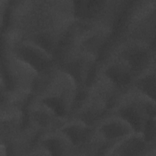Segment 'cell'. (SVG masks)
Masks as SVG:
<instances>
[{
	"label": "cell",
	"mask_w": 156,
	"mask_h": 156,
	"mask_svg": "<svg viewBox=\"0 0 156 156\" xmlns=\"http://www.w3.org/2000/svg\"><path fill=\"white\" fill-rule=\"evenodd\" d=\"M78 90L73 77L57 66L49 73L39 75L33 94L66 120L72 115Z\"/></svg>",
	"instance_id": "cell-1"
},
{
	"label": "cell",
	"mask_w": 156,
	"mask_h": 156,
	"mask_svg": "<svg viewBox=\"0 0 156 156\" xmlns=\"http://www.w3.org/2000/svg\"><path fill=\"white\" fill-rule=\"evenodd\" d=\"M111 113L127 121L135 132L143 133L147 123L155 119V101L131 87L122 93Z\"/></svg>",
	"instance_id": "cell-2"
},
{
	"label": "cell",
	"mask_w": 156,
	"mask_h": 156,
	"mask_svg": "<svg viewBox=\"0 0 156 156\" xmlns=\"http://www.w3.org/2000/svg\"><path fill=\"white\" fill-rule=\"evenodd\" d=\"M4 92L23 90L32 93L39 74L30 65L5 49L2 57ZM33 94V93H32Z\"/></svg>",
	"instance_id": "cell-3"
},
{
	"label": "cell",
	"mask_w": 156,
	"mask_h": 156,
	"mask_svg": "<svg viewBox=\"0 0 156 156\" xmlns=\"http://www.w3.org/2000/svg\"><path fill=\"white\" fill-rule=\"evenodd\" d=\"M59 68L71 75L79 88H88L98 75L97 58L91 54L73 48L60 59Z\"/></svg>",
	"instance_id": "cell-4"
},
{
	"label": "cell",
	"mask_w": 156,
	"mask_h": 156,
	"mask_svg": "<svg viewBox=\"0 0 156 156\" xmlns=\"http://www.w3.org/2000/svg\"><path fill=\"white\" fill-rule=\"evenodd\" d=\"M5 49L30 65L39 75L49 73L58 66L52 54L24 35Z\"/></svg>",
	"instance_id": "cell-5"
},
{
	"label": "cell",
	"mask_w": 156,
	"mask_h": 156,
	"mask_svg": "<svg viewBox=\"0 0 156 156\" xmlns=\"http://www.w3.org/2000/svg\"><path fill=\"white\" fill-rule=\"evenodd\" d=\"M113 54L129 65L135 77L155 64V51L151 44L137 38H129L121 42Z\"/></svg>",
	"instance_id": "cell-6"
},
{
	"label": "cell",
	"mask_w": 156,
	"mask_h": 156,
	"mask_svg": "<svg viewBox=\"0 0 156 156\" xmlns=\"http://www.w3.org/2000/svg\"><path fill=\"white\" fill-rule=\"evenodd\" d=\"M135 132L132 126L121 116L110 113L94 127L95 139L100 151L106 152L118 141Z\"/></svg>",
	"instance_id": "cell-7"
},
{
	"label": "cell",
	"mask_w": 156,
	"mask_h": 156,
	"mask_svg": "<svg viewBox=\"0 0 156 156\" xmlns=\"http://www.w3.org/2000/svg\"><path fill=\"white\" fill-rule=\"evenodd\" d=\"M25 111L30 127L41 133L59 129L66 121L34 96L27 104Z\"/></svg>",
	"instance_id": "cell-8"
},
{
	"label": "cell",
	"mask_w": 156,
	"mask_h": 156,
	"mask_svg": "<svg viewBox=\"0 0 156 156\" xmlns=\"http://www.w3.org/2000/svg\"><path fill=\"white\" fill-rule=\"evenodd\" d=\"M59 129L71 143L74 152H96L94 127L76 118L71 117L63 122Z\"/></svg>",
	"instance_id": "cell-9"
},
{
	"label": "cell",
	"mask_w": 156,
	"mask_h": 156,
	"mask_svg": "<svg viewBox=\"0 0 156 156\" xmlns=\"http://www.w3.org/2000/svg\"><path fill=\"white\" fill-rule=\"evenodd\" d=\"M111 34L112 29L107 23H99L88 26L85 30L78 33L76 48L98 58L99 52Z\"/></svg>",
	"instance_id": "cell-10"
},
{
	"label": "cell",
	"mask_w": 156,
	"mask_h": 156,
	"mask_svg": "<svg viewBox=\"0 0 156 156\" xmlns=\"http://www.w3.org/2000/svg\"><path fill=\"white\" fill-rule=\"evenodd\" d=\"M99 73L107 77L122 92L132 87L135 77L129 65L113 54L99 66Z\"/></svg>",
	"instance_id": "cell-11"
},
{
	"label": "cell",
	"mask_w": 156,
	"mask_h": 156,
	"mask_svg": "<svg viewBox=\"0 0 156 156\" xmlns=\"http://www.w3.org/2000/svg\"><path fill=\"white\" fill-rule=\"evenodd\" d=\"M110 113V110L104 102L90 96L87 91L86 96L76 104L71 117L94 127Z\"/></svg>",
	"instance_id": "cell-12"
},
{
	"label": "cell",
	"mask_w": 156,
	"mask_h": 156,
	"mask_svg": "<svg viewBox=\"0 0 156 156\" xmlns=\"http://www.w3.org/2000/svg\"><path fill=\"white\" fill-rule=\"evenodd\" d=\"M155 151V144L149 143L143 133L134 132L115 143L106 155H141Z\"/></svg>",
	"instance_id": "cell-13"
},
{
	"label": "cell",
	"mask_w": 156,
	"mask_h": 156,
	"mask_svg": "<svg viewBox=\"0 0 156 156\" xmlns=\"http://www.w3.org/2000/svg\"><path fill=\"white\" fill-rule=\"evenodd\" d=\"M37 144L44 149L47 155H69L74 152L71 143L59 129L41 133Z\"/></svg>",
	"instance_id": "cell-14"
},
{
	"label": "cell",
	"mask_w": 156,
	"mask_h": 156,
	"mask_svg": "<svg viewBox=\"0 0 156 156\" xmlns=\"http://www.w3.org/2000/svg\"><path fill=\"white\" fill-rule=\"evenodd\" d=\"M123 93L99 71L95 79L88 88V94L104 102L110 111Z\"/></svg>",
	"instance_id": "cell-15"
},
{
	"label": "cell",
	"mask_w": 156,
	"mask_h": 156,
	"mask_svg": "<svg viewBox=\"0 0 156 156\" xmlns=\"http://www.w3.org/2000/svg\"><path fill=\"white\" fill-rule=\"evenodd\" d=\"M133 88L154 99L155 98V64L137 75L133 82Z\"/></svg>",
	"instance_id": "cell-16"
}]
</instances>
